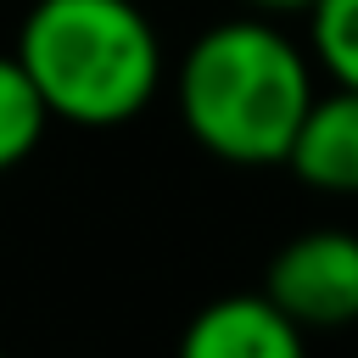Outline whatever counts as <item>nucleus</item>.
<instances>
[{"mask_svg":"<svg viewBox=\"0 0 358 358\" xmlns=\"http://www.w3.org/2000/svg\"><path fill=\"white\" fill-rule=\"evenodd\" d=\"M285 168L296 185L319 190V196H358V90L336 84L324 95H313Z\"/></svg>","mask_w":358,"mask_h":358,"instance_id":"obj_5","label":"nucleus"},{"mask_svg":"<svg viewBox=\"0 0 358 358\" xmlns=\"http://www.w3.org/2000/svg\"><path fill=\"white\" fill-rule=\"evenodd\" d=\"M17 62L50 117L78 129H117L162 90V39L134 0H34Z\"/></svg>","mask_w":358,"mask_h":358,"instance_id":"obj_2","label":"nucleus"},{"mask_svg":"<svg viewBox=\"0 0 358 358\" xmlns=\"http://www.w3.org/2000/svg\"><path fill=\"white\" fill-rule=\"evenodd\" d=\"M45 129H50V106L34 90L28 67L17 62V50L0 56V173H11L17 162H28L34 145L45 140Z\"/></svg>","mask_w":358,"mask_h":358,"instance_id":"obj_6","label":"nucleus"},{"mask_svg":"<svg viewBox=\"0 0 358 358\" xmlns=\"http://www.w3.org/2000/svg\"><path fill=\"white\" fill-rule=\"evenodd\" d=\"M263 291L308 336L358 324V235L308 229V235L285 241L263 268Z\"/></svg>","mask_w":358,"mask_h":358,"instance_id":"obj_3","label":"nucleus"},{"mask_svg":"<svg viewBox=\"0 0 358 358\" xmlns=\"http://www.w3.org/2000/svg\"><path fill=\"white\" fill-rule=\"evenodd\" d=\"M302 341H308V330L268 291L213 296L179 330V352L185 358H296Z\"/></svg>","mask_w":358,"mask_h":358,"instance_id":"obj_4","label":"nucleus"},{"mask_svg":"<svg viewBox=\"0 0 358 358\" xmlns=\"http://www.w3.org/2000/svg\"><path fill=\"white\" fill-rule=\"evenodd\" d=\"M246 11H263V17H296V11H313V0H241Z\"/></svg>","mask_w":358,"mask_h":358,"instance_id":"obj_8","label":"nucleus"},{"mask_svg":"<svg viewBox=\"0 0 358 358\" xmlns=\"http://www.w3.org/2000/svg\"><path fill=\"white\" fill-rule=\"evenodd\" d=\"M313 106V56L263 11L201 28L179 62L185 134L229 168L285 162Z\"/></svg>","mask_w":358,"mask_h":358,"instance_id":"obj_1","label":"nucleus"},{"mask_svg":"<svg viewBox=\"0 0 358 358\" xmlns=\"http://www.w3.org/2000/svg\"><path fill=\"white\" fill-rule=\"evenodd\" d=\"M313 62L330 84L358 90V0H313L308 11Z\"/></svg>","mask_w":358,"mask_h":358,"instance_id":"obj_7","label":"nucleus"}]
</instances>
